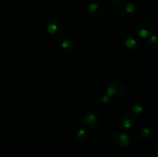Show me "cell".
<instances>
[{
	"label": "cell",
	"instance_id": "obj_1",
	"mask_svg": "<svg viewBox=\"0 0 158 157\" xmlns=\"http://www.w3.org/2000/svg\"><path fill=\"white\" fill-rule=\"evenodd\" d=\"M47 32L54 38H60L66 32V26L60 18H52L48 22Z\"/></svg>",
	"mask_w": 158,
	"mask_h": 157
},
{
	"label": "cell",
	"instance_id": "obj_2",
	"mask_svg": "<svg viewBox=\"0 0 158 157\" xmlns=\"http://www.w3.org/2000/svg\"><path fill=\"white\" fill-rule=\"evenodd\" d=\"M135 31L140 38H149L154 31V25L149 19L143 18L137 22L135 26Z\"/></svg>",
	"mask_w": 158,
	"mask_h": 157
},
{
	"label": "cell",
	"instance_id": "obj_3",
	"mask_svg": "<svg viewBox=\"0 0 158 157\" xmlns=\"http://www.w3.org/2000/svg\"><path fill=\"white\" fill-rule=\"evenodd\" d=\"M125 90H126V87L123 83L119 81H114L109 83L106 86V94L110 98L111 97L117 98L123 95Z\"/></svg>",
	"mask_w": 158,
	"mask_h": 157
},
{
	"label": "cell",
	"instance_id": "obj_4",
	"mask_svg": "<svg viewBox=\"0 0 158 157\" xmlns=\"http://www.w3.org/2000/svg\"><path fill=\"white\" fill-rule=\"evenodd\" d=\"M83 123L88 128L96 129L100 123V115L96 110H89L83 116Z\"/></svg>",
	"mask_w": 158,
	"mask_h": 157
},
{
	"label": "cell",
	"instance_id": "obj_5",
	"mask_svg": "<svg viewBox=\"0 0 158 157\" xmlns=\"http://www.w3.org/2000/svg\"><path fill=\"white\" fill-rule=\"evenodd\" d=\"M135 123V118L131 113H123L118 117L117 122V127L122 129H130Z\"/></svg>",
	"mask_w": 158,
	"mask_h": 157
},
{
	"label": "cell",
	"instance_id": "obj_6",
	"mask_svg": "<svg viewBox=\"0 0 158 157\" xmlns=\"http://www.w3.org/2000/svg\"><path fill=\"white\" fill-rule=\"evenodd\" d=\"M103 11H104V6L100 1L94 2L88 6V14L94 18L100 16L103 14Z\"/></svg>",
	"mask_w": 158,
	"mask_h": 157
},
{
	"label": "cell",
	"instance_id": "obj_7",
	"mask_svg": "<svg viewBox=\"0 0 158 157\" xmlns=\"http://www.w3.org/2000/svg\"><path fill=\"white\" fill-rule=\"evenodd\" d=\"M121 12L123 16L127 19H131L135 15L136 8L135 6L131 2H125L123 5V7L121 9Z\"/></svg>",
	"mask_w": 158,
	"mask_h": 157
},
{
	"label": "cell",
	"instance_id": "obj_8",
	"mask_svg": "<svg viewBox=\"0 0 158 157\" xmlns=\"http://www.w3.org/2000/svg\"><path fill=\"white\" fill-rule=\"evenodd\" d=\"M114 143L118 147L126 148L131 143V137L127 133H118L114 137Z\"/></svg>",
	"mask_w": 158,
	"mask_h": 157
},
{
	"label": "cell",
	"instance_id": "obj_9",
	"mask_svg": "<svg viewBox=\"0 0 158 157\" xmlns=\"http://www.w3.org/2000/svg\"><path fill=\"white\" fill-rule=\"evenodd\" d=\"M90 132L85 129H81L77 131L76 134V139L80 143H86L90 139Z\"/></svg>",
	"mask_w": 158,
	"mask_h": 157
},
{
	"label": "cell",
	"instance_id": "obj_10",
	"mask_svg": "<svg viewBox=\"0 0 158 157\" xmlns=\"http://www.w3.org/2000/svg\"><path fill=\"white\" fill-rule=\"evenodd\" d=\"M60 47L64 52H67V53H71L75 49V43L73 40L67 38V39L62 41V42L60 43Z\"/></svg>",
	"mask_w": 158,
	"mask_h": 157
},
{
	"label": "cell",
	"instance_id": "obj_11",
	"mask_svg": "<svg viewBox=\"0 0 158 157\" xmlns=\"http://www.w3.org/2000/svg\"><path fill=\"white\" fill-rule=\"evenodd\" d=\"M137 135L140 140H147L151 137V130L148 127H142L138 129Z\"/></svg>",
	"mask_w": 158,
	"mask_h": 157
},
{
	"label": "cell",
	"instance_id": "obj_12",
	"mask_svg": "<svg viewBox=\"0 0 158 157\" xmlns=\"http://www.w3.org/2000/svg\"><path fill=\"white\" fill-rule=\"evenodd\" d=\"M125 47L129 49H136L138 46V42L137 39H135L133 37H129V38H127L124 42Z\"/></svg>",
	"mask_w": 158,
	"mask_h": 157
},
{
	"label": "cell",
	"instance_id": "obj_13",
	"mask_svg": "<svg viewBox=\"0 0 158 157\" xmlns=\"http://www.w3.org/2000/svg\"><path fill=\"white\" fill-rule=\"evenodd\" d=\"M110 97L108 96L107 95H102L101 97L99 99V105L101 107H106V106L110 104Z\"/></svg>",
	"mask_w": 158,
	"mask_h": 157
},
{
	"label": "cell",
	"instance_id": "obj_14",
	"mask_svg": "<svg viewBox=\"0 0 158 157\" xmlns=\"http://www.w3.org/2000/svg\"><path fill=\"white\" fill-rule=\"evenodd\" d=\"M148 43L152 48H158V36L154 35L150 36L148 38Z\"/></svg>",
	"mask_w": 158,
	"mask_h": 157
},
{
	"label": "cell",
	"instance_id": "obj_15",
	"mask_svg": "<svg viewBox=\"0 0 158 157\" xmlns=\"http://www.w3.org/2000/svg\"><path fill=\"white\" fill-rule=\"evenodd\" d=\"M131 109H132V111L135 114H140L143 112V108L140 103H134L132 104V106H131Z\"/></svg>",
	"mask_w": 158,
	"mask_h": 157
},
{
	"label": "cell",
	"instance_id": "obj_16",
	"mask_svg": "<svg viewBox=\"0 0 158 157\" xmlns=\"http://www.w3.org/2000/svg\"><path fill=\"white\" fill-rule=\"evenodd\" d=\"M104 1L108 6H110L112 7H116V6H118L119 5L121 4L123 0H104Z\"/></svg>",
	"mask_w": 158,
	"mask_h": 157
},
{
	"label": "cell",
	"instance_id": "obj_17",
	"mask_svg": "<svg viewBox=\"0 0 158 157\" xmlns=\"http://www.w3.org/2000/svg\"><path fill=\"white\" fill-rule=\"evenodd\" d=\"M152 150L155 152L156 154H158V139L155 140L154 143L152 144Z\"/></svg>",
	"mask_w": 158,
	"mask_h": 157
}]
</instances>
